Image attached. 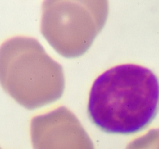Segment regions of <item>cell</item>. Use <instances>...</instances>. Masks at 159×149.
Returning a JSON list of instances; mask_svg holds the SVG:
<instances>
[{"label": "cell", "instance_id": "6da1fadb", "mask_svg": "<svg viewBox=\"0 0 159 149\" xmlns=\"http://www.w3.org/2000/svg\"><path fill=\"white\" fill-rule=\"evenodd\" d=\"M159 109V79L141 65L124 64L102 73L94 81L87 113L102 131L128 135L145 129Z\"/></svg>", "mask_w": 159, "mask_h": 149}]
</instances>
